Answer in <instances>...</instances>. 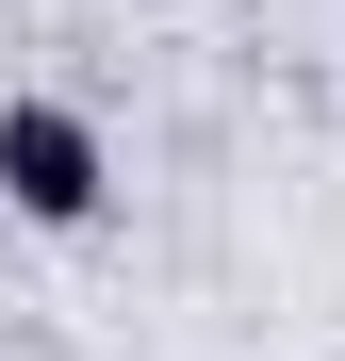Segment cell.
I'll return each instance as SVG.
<instances>
[{"instance_id": "6da1fadb", "label": "cell", "mask_w": 345, "mask_h": 361, "mask_svg": "<svg viewBox=\"0 0 345 361\" xmlns=\"http://www.w3.org/2000/svg\"><path fill=\"white\" fill-rule=\"evenodd\" d=\"M99 197H115V164H99V132L66 99H0V214H33V230H99Z\"/></svg>"}]
</instances>
